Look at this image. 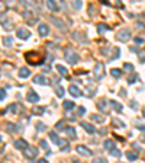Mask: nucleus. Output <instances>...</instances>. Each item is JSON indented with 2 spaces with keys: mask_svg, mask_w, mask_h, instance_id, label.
Segmentation results:
<instances>
[{
  "mask_svg": "<svg viewBox=\"0 0 145 163\" xmlns=\"http://www.w3.org/2000/svg\"><path fill=\"white\" fill-rule=\"evenodd\" d=\"M25 60H26L31 66H39V64H42L44 57H41V54H39V52L29 51V52H26V54H25Z\"/></svg>",
  "mask_w": 145,
  "mask_h": 163,
  "instance_id": "f257e3e1",
  "label": "nucleus"
},
{
  "mask_svg": "<svg viewBox=\"0 0 145 163\" xmlns=\"http://www.w3.org/2000/svg\"><path fill=\"white\" fill-rule=\"evenodd\" d=\"M64 57H65V61L68 63V64H77L78 63V60H80V57H78V54L72 50V48H65L64 50Z\"/></svg>",
  "mask_w": 145,
  "mask_h": 163,
  "instance_id": "f03ea898",
  "label": "nucleus"
},
{
  "mask_svg": "<svg viewBox=\"0 0 145 163\" xmlns=\"http://www.w3.org/2000/svg\"><path fill=\"white\" fill-rule=\"evenodd\" d=\"M22 152H23V157L28 159V160H35V157L38 156V153H39V150L36 149L35 146H28V147H25Z\"/></svg>",
  "mask_w": 145,
  "mask_h": 163,
  "instance_id": "7ed1b4c3",
  "label": "nucleus"
},
{
  "mask_svg": "<svg viewBox=\"0 0 145 163\" xmlns=\"http://www.w3.org/2000/svg\"><path fill=\"white\" fill-rule=\"evenodd\" d=\"M93 74H94V79L97 82L102 80L105 77V64L100 63V61H97L96 66H94V69H93Z\"/></svg>",
  "mask_w": 145,
  "mask_h": 163,
  "instance_id": "20e7f679",
  "label": "nucleus"
},
{
  "mask_svg": "<svg viewBox=\"0 0 145 163\" xmlns=\"http://www.w3.org/2000/svg\"><path fill=\"white\" fill-rule=\"evenodd\" d=\"M22 16H23V19L26 21L28 25H35L36 22H38V19H36V16H35V10L26 9V10H23Z\"/></svg>",
  "mask_w": 145,
  "mask_h": 163,
  "instance_id": "39448f33",
  "label": "nucleus"
},
{
  "mask_svg": "<svg viewBox=\"0 0 145 163\" xmlns=\"http://www.w3.org/2000/svg\"><path fill=\"white\" fill-rule=\"evenodd\" d=\"M131 38V31L129 29H120L119 32H116V40L120 41V42H126V41Z\"/></svg>",
  "mask_w": 145,
  "mask_h": 163,
  "instance_id": "423d86ee",
  "label": "nucleus"
},
{
  "mask_svg": "<svg viewBox=\"0 0 145 163\" xmlns=\"http://www.w3.org/2000/svg\"><path fill=\"white\" fill-rule=\"evenodd\" d=\"M0 23H1V26H3L6 31H12V29H13V22H10V19L4 16V12H3L1 16H0Z\"/></svg>",
  "mask_w": 145,
  "mask_h": 163,
  "instance_id": "0eeeda50",
  "label": "nucleus"
},
{
  "mask_svg": "<svg viewBox=\"0 0 145 163\" xmlns=\"http://www.w3.org/2000/svg\"><path fill=\"white\" fill-rule=\"evenodd\" d=\"M44 1H45L46 10H49V12H52V13L60 12V6H58V3H57L55 0H44Z\"/></svg>",
  "mask_w": 145,
  "mask_h": 163,
  "instance_id": "6e6552de",
  "label": "nucleus"
},
{
  "mask_svg": "<svg viewBox=\"0 0 145 163\" xmlns=\"http://www.w3.org/2000/svg\"><path fill=\"white\" fill-rule=\"evenodd\" d=\"M75 150H77V153L80 154V156H83V157H90L92 156V150H89L86 146H77L75 147Z\"/></svg>",
  "mask_w": 145,
  "mask_h": 163,
  "instance_id": "1a4fd4ad",
  "label": "nucleus"
},
{
  "mask_svg": "<svg viewBox=\"0 0 145 163\" xmlns=\"http://www.w3.org/2000/svg\"><path fill=\"white\" fill-rule=\"evenodd\" d=\"M54 143H55L57 146H60L63 152H68V150H70V144H68V141H67V140H63V138L57 137V140H55Z\"/></svg>",
  "mask_w": 145,
  "mask_h": 163,
  "instance_id": "9d476101",
  "label": "nucleus"
},
{
  "mask_svg": "<svg viewBox=\"0 0 145 163\" xmlns=\"http://www.w3.org/2000/svg\"><path fill=\"white\" fill-rule=\"evenodd\" d=\"M109 103H110V102H108L106 99H99V101H97V103H96V106H97V109H99V111H102V112H108Z\"/></svg>",
  "mask_w": 145,
  "mask_h": 163,
  "instance_id": "9b49d317",
  "label": "nucleus"
},
{
  "mask_svg": "<svg viewBox=\"0 0 145 163\" xmlns=\"http://www.w3.org/2000/svg\"><path fill=\"white\" fill-rule=\"evenodd\" d=\"M34 83H36V84H41V86H48L51 82L48 80L45 76H42V74H36L35 77H34Z\"/></svg>",
  "mask_w": 145,
  "mask_h": 163,
  "instance_id": "f8f14e48",
  "label": "nucleus"
},
{
  "mask_svg": "<svg viewBox=\"0 0 145 163\" xmlns=\"http://www.w3.org/2000/svg\"><path fill=\"white\" fill-rule=\"evenodd\" d=\"M20 3H22L26 9H31V10H39L38 6H36V0H20Z\"/></svg>",
  "mask_w": 145,
  "mask_h": 163,
  "instance_id": "ddd939ff",
  "label": "nucleus"
},
{
  "mask_svg": "<svg viewBox=\"0 0 145 163\" xmlns=\"http://www.w3.org/2000/svg\"><path fill=\"white\" fill-rule=\"evenodd\" d=\"M26 99H28V102H31V103H36V102H39V95L36 93L35 90H29L28 95H26Z\"/></svg>",
  "mask_w": 145,
  "mask_h": 163,
  "instance_id": "4468645a",
  "label": "nucleus"
},
{
  "mask_svg": "<svg viewBox=\"0 0 145 163\" xmlns=\"http://www.w3.org/2000/svg\"><path fill=\"white\" fill-rule=\"evenodd\" d=\"M38 34H39L42 38H45V37L49 34V26H48L46 23H41V25L38 26Z\"/></svg>",
  "mask_w": 145,
  "mask_h": 163,
  "instance_id": "2eb2a0df",
  "label": "nucleus"
},
{
  "mask_svg": "<svg viewBox=\"0 0 145 163\" xmlns=\"http://www.w3.org/2000/svg\"><path fill=\"white\" fill-rule=\"evenodd\" d=\"M16 35H18V38H19V40H28V38L31 37V32H29L28 29L19 28V29H18V32H16Z\"/></svg>",
  "mask_w": 145,
  "mask_h": 163,
  "instance_id": "dca6fc26",
  "label": "nucleus"
},
{
  "mask_svg": "<svg viewBox=\"0 0 145 163\" xmlns=\"http://www.w3.org/2000/svg\"><path fill=\"white\" fill-rule=\"evenodd\" d=\"M51 21H52V23L58 28V29H61V31H65L67 29V26L63 23V21H60L58 18H54V16H51Z\"/></svg>",
  "mask_w": 145,
  "mask_h": 163,
  "instance_id": "f3484780",
  "label": "nucleus"
},
{
  "mask_svg": "<svg viewBox=\"0 0 145 163\" xmlns=\"http://www.w3.org/2000/svg\"><path fill=\"white\" fill-rule=\"evenodd\" d=\"M80 125H81V127H83V128H84V130L89 133V134H94V133H96V128H94L92 124H89V122L81 121V124H80Z\"/></svg>",
  "mask_w": 145,
  "mask_h": 163,
  "instance_id": "a211bd4d",
  "label": "nucleus"
},
{
  "mask_svg": "<svg viewBox=\"0 0 145 163\" xmlns=\"http://www.w3.org/2000/svg\"><path fill=\"white\" fill-rule=\"evenodd\" d=\"M15 147H16V149H19V150H23L25 147H28V141H26V140H23V138H19V140H16V141H15Z\"/></svg>",
  "mask_w": 145,
  "mask_h": 163,
  "instance_id": "6ab92c4d",
  "label": "nucleus"
},
{
  "mask_svg": "<svg viewBox=\"0 0 145 163\" xmlns=\"http://www.w3.org/2000/svg\"><path fill=\"white\" fill-rule=\"evenodd\" d=\"M68 92H70V95H71V96H74V98H80V96H81L80 89H78L77 86H74V84H71V86H70Z\"/></svg>",
  "mask_w": 145,
  "mask_h": 163,
  "instance_id": "aec40b11",
  "label": "nucleus"
},
{
  "mask_svg": "<svg viewBox=\"0 0 145 163\" xmlns=\"http://www.w3.org/2000/svg\"><path fill=\"white\" fill-rule=\"evenodd\" d=\"M102 3L103 4H109V6H113V7H122V3H120V0H102Z\"/></svg>",
  "mask_w": 145,
  "mask_h": 163,
  "instance_id": "412c9836",
  "label": "nucleus"
},
{
  "mask_svg": "<svg viewBox=\"0 0 145 163\" xmlns=\"http://www.w3.org/2000/svg\"><path fill=\"white\" fill-rule=\"evenodd\" d=\"M31 76V72H29V69H19V77H22V79H26V77H29Z\"/></svg>",
  "mask_w": 145,
  "mask_h": 163,
  "instance_id": "4be33fe9",
  "label": "nucleus"
},
{
  "mask_svg": "<svg viewBox=\"0 0 145 163\" xmlns=\"http://www.w3.org/2000/svg\"><path fill=\"white\" fill-rule=\"evenodd\" d=\"M65 133H67V135L71 138V140H75L77 138V134H75V130L72 128V127H68V128H65Z\"/></svg>",
  "mask_w": 145,
  "mask_h": 163,
  "instance_id": "5701e85b",
  "label": "nucleus"
},
{
  "mask_svg": "<svg viewBox=\"0 0 145 163\" xmlns=\"http://www.w3.org/2000/svg\"><path fill=\"white\" fill-rule=\"evenodd\" d=\"M126 159L131 160V162H135V160L138 159V153H137V152H128V153H126Z\"/></svg>",
  "mask_w": 145,
  "mask_h": 163,
  "instance_id": "b1692460",
  "label": "nucleus"
},
{
  "mask_svg": "<svg viewBox=\"0 0 145 163\" xmlns=\"http://www.w3.org/2000/svg\"><path fill=\"white\" fill-rule=\"evenodd\" d=\"M63 106H64V109H65V111H71V109H74L75 103L71 102V101H65V102L63 103Z\"/></svg>",
  "mask_w": 145,
  "mask_h": 163,
  "instance_id": "393cba45",
  "label": "nucleus"
},
{
  "mask_svg": "<svg viewBox=\"0 0 145 163\" xmlns=\"http://www.w3.org/2000/svg\"><path fill=\"white\" fill-rule=\"evenodd\" d=\"M103 146H105V149H106V150H112V149H115V147H116V144H115V141H113V140H106Z\"/></svg>",
  "mask_w": 145,
  "mask_h": 163,
  "instance_id": "a878e982",
  "label": "nucleus"
},
{
  "mask_svg": "<svg viewBox=\"0 0 145 163\" xmlns=\"http://www.w3.org/2000/svg\"><path fill=\"white\" fill-rule=\"evenodd\" d=\"M110 105H112V108H113L115 111L122 112V105H120L119 102H116V101H110Z\"/></svg>",
  "mask_w": 145,
  "mask_h": 163,
  "instance_id": "bb28decb",
  "label": "nucleus"
},
{
  "mask_svg": "<svg viewBox=\"0 0 145 163\" xmlns=\"http://www.w3.org/2000/svg\"><path fill=\"white\" fill-rule=\"evenodd\" d=\"M7 111H10L13 115H18V111H19V105L18 103H12L9 108H7Z\"/></svg>",
  "mask_w": 145,
  "mask_h": 163,
  "instance_id": "cd10ccee",
  "label": "nucleus"
},
{
  "mask_svg": "<svg viewBox=\"0 0 145 163\" xmlns=\"http://www.w3.org/2000/svg\"><path fill=\"white\" fill-rule=\"evenodd\" d=\"M57 70H58V73H60L61 76H64V77L68 76V72H67V69H65L64 66H60V64H58V66H57Z\"/></svg>",
  "mask_w": 145,
  "mask_h": 163,
  "instance_id": "c85d7f7f",
  "label": "nucleus"
},
{
  "mask_svg": "<svg viewBox=\"0 0 145 163\" xmlns=\"http://www.w3.org/2000/svg\"><path fill=\"white\" fill-rule=\"evenodd\" d=\"M110 74H112L115 79H119V77L122 76V72H120L119 69H112V70H110Z\"/></svg>",
  "mask_w": 145,
  "mask_h": 163,
  "instance_id": "c756f323",
  "label": "nucleus"
},
{
  "mask_svg": "<svg viewBox=\"0 0 145 163\" xmlns=\"http://www.w3.org/2000/svg\"><path fill=\"white\" fill-rule=\"evenodd\" d=\"M71 4H72V7H74V10H80V9H81V6H83L81 0H72Z\"/></svg>",
  "mask_w": 145,
  "mask_h": 163,
  "instance_id": "7c9ffc66",
  "label": "nucleus"
},
{
  "mask_svg": "<svg viewBox=\"0 0 145 163\" xmlns=\"http://www.w3.org/2000/svg\"><path fill=\"white\" fill-rule=\"evenodd\" d=\"M90 118H92V121H94V122H103L105 121V117H100V115H96V114L90 115Z\"/></svg>",
  "mask_w": 145,
  "mask_h": 163,
  "instance_id": "2f4dec72",
  "label": "nucleus"
},
{
  "mask_svg": "<svg viewBox=\"0 0 145 163\" xmlns=\"http://www.w3.org/2000/svg\"><path fill=\"white\" fill-rule=\"evenodd\" d=\"M3 44H4L6 47H12V45H13V38H12V37H4V38H3Z\"/></svg>",
  "mask_w": 145,
  "mask_h": 163,
  "instance_id": "473e14b6",
  "label": "nucleus"
},
{
  "mask_svg": "<svg viewBox=\"0 0 145 163\" xmlns=\"http://www.w3.org/2000/svg\"><path fill=\"white\" fill-rule=\"evenodd\" d=\"M106 31H108V26H106V25H103V23H99V25H97V32H99V34H105Z\"/></svg>",
  "mask_w": 145,
  "mask_h": 163,
  "instance_id": "72a5a7b5",
  "label": "nucleus"
},
{
  "mask_svg": "<svg viewBox=\"0 0 145 163\" xmlns=\"http://www.w3.org/2000/svg\"><path fill=\"white\" fill-rule=\"evenodd\" d=\"M39 144H41V147H42V149H44L46 153H51V150H49V146H48V143H46L45 140H41V143H39Z\"/></svg>",
  "mask_w": 145,
  "mask_h": 163,
  "instance_id": "f704fd0d",
  "label": "nucleus"
},
{
  "mask_svg": "<svg viewBox=\"0 0 145 163\" xmlns=\"http://www.w3.org/2000/svg\"><path fill=\"white\" fill-rule=\"evenodd\" d=\"M113 125L118 127V128H125V122H122L120 120H118V118L113 120Z\"/></svg>",
  "mask_w": 145,
  "mask_h": 163,
  "instance_id": "c9c22d12",
  "label": "nucleus"
},
{
  "mask_svg": "<svg viewBox=\"0 0 145 163\" xmlns=\"http://www.w3.org/2000/svg\"><path fill=\"white\" fill-rule=\"evenodd\" d=\"M78 34H80V32H74V38H75V40L80 41V42H86V41H87L86 35H81V37H80Z\"/></svg>",
  "mask_w": 145,
  "mask_h": 163,
  "instance_id": "e433bc0d",
  "label": "nucleus"
},
{
  "mask_svg": "<svg viewBox=\"0 0 145 163\" xmlns=\"http://www.w3.org/2000/svg\"><path fill=\"white\" fill-rule=\"evenodd\" d=\"M55 93H57V96H58V98H63L65 92H64V89H63L61 86H57V90H55Z\"/></svg>",
  "mask_w": 145,
  "mask_h": 163,
  "instance_id": "4c0bfd02",
  "label": "nucleus"
},
{
  "mask_svg": "<svg viewBox=\"0 0 145 163\" xmlns=\"http://www.w3.org/2000/svg\"><path fill=\"white\" fill-rule=\"evenodd\" d=\"M18 130H19V128H16L15 124H10V122L7 124V131H9V133H16Z\"/></svg>",
  "mask_w": 145,
  "mask_h": 163,
  "instance_id": "58836bf2",
  "label": "nucleus"
},
{
  "mask_svg": "<svg viewBox=\"0 0 145 163\" xmlns=\"http://www.w3.org/2000/svg\"><path fill=\"white\" fill-rule=\"evenodd\" d=\"M138 77H139V76H138L137 73H134L131 77H128V83H129V84H134V83L137 82V79H138Z\"/></svg>",
  "mask_w": 145,
  "mask_h": 163,
  "instance_id": "ea45409f",
  "label": "nucleus"
},
{
  "mask_svg": "<svg viewBox=\"0 0 145 163\" xmlns=\"http://www.w3.org/2000/svg\"><path fill=\"white\" fill-rule=\"evenodd\" d=\"M110 154H112V156H113V157H120V152H119V150H118V149H116V147H115V149H112V150H110Z\"/></svg>",
  "mask_w": 145,
  "mask_h": 163,
  "instance_id": "a19ab883",
  "label": "nucleus"
},
{
  "mask_svg": "<svg viewBox=\"0 0 145 163\" xmlns=\"http://www.w3.org/2000/svg\"><path fill=\"white\" fill-rule=\"evenodd\" d=\"M64 125H65V121H60L55 124V130H63L64 128Z\"/></svg>",
  "mask_w": 145,
  "mask_h": 163,
  "instance_id": "79ce46f5",
  "label": "nucleus"
},
{
  "mask_svg": "<svg viewBox=\"0 0 145 163\" xmlns=\"http://www.w3.org/2000/svg\"><path fill=\"white\" fill-rule=\"evenodd\" d=\"M89 13H90V16L96 15V7H94L93 4H90V6H89Z\"/></svg>",
  "mask_w": 145,
  "mask_h": 163,
  "instance_id": "37998d69",
  "label": "nucleus"
},
{
  "mask_svg": "<svg viewBox=\"0 0 145 163\" xmlns=\"http://www.w3.org/2000/svg\"><path fill=\"white\" fill-rule=\"evenodd\" d=\"M123 69H125V70H128V72H132V70H134V66H132L131 63H125Z\"/></svg>",
  "mask_w": 145,
  "mask_h": 163,
  "instance_id": "c03bdc74",
  "label": "nucleus"
},
{
  "mask_svg": "<svg viewBox=\"0 0 145 163\" xmlns=\"http://www.w3.org/2000/svg\"><path fill=\"white\" fill-rule=\"evenodd\" d=\"M36 130H38V131H44V130H45V125H44L42 122H38V124H36Z\"/></svg>",
  "mask_w": 145,
  "mask_h": 163,
  "instance_id": "a18cd8bd",
  "label": "nucleus"
},
{
  "mask_svg": "<svg viewBox=\"0 0 145 163\" xmlns=\"http://www.w3.org/2000/svg\"><path fill=\"white\" fill-rule=\"evenodd\" d=\"M3 12H6V3L0 0V13H3Z\"/></svg>",
  "mask_w": 145,
  "mask_h": 163,
  "instance_id": "49530a36",
  "label": "nucleus"
},
{
  "mask_svg": "<svg viewBox=\"0 0 145 163\" xmlns=\"http://www.w3.org/2000/svg\"><path fill=\"white\" fill-rule=\"evenodd\" d=\"M44 111H45L44 108H34V114H39L41 115V114H44Z\"/></svg>",
  "mask_w": 145,
  "mask_h": 163,
  "instance_id": "de8ad7c7",
  "label": "nucleus"
},
{
  "mask_svg": "<svg viewBox=\"0 0 145 163\" xmlns=\"http://www.w3.org/2000/svg\"><path fill=\"white\" fill-rule=\"evenodd\" d=\"M6 99V90L4 89H0V101Z\"/></svg>",
  "mask_w": 145,
  "mask_h": 163,
  "instance_id": "09e8293b",
  "label": "nucleus"
},
{
  "mask_svg": "<svg viewBox=\"0 0 145 163\" xmlns=\"http://www.w3.org/2000/svg\"><path fill=\"white\" fill-rule=\"evenodd\" d=\"M135 42H137V44H144V38H141V37H137V38H135Z\"/></svg>",
  "mask_w": 145,
  "mask_h": 163,
  "instance_id": "8fccbe9b",
  "label": "nucleus"
},
{
  "mask_svg": "<svg viewBox=\"0 0 145 163\" xmlns=\"http://www.w3.org/2000/svg\"><path fill=\"white\" fill-rule=\"evenodd\" d=\"M94 162H96V163H105V162H106V159H102V157H99V159H96Z\"/></svg>",
  "mask_w": 145,
  "mask_h": 163,
  "instance_id": "3c124183",
  "label": "nucleus"
},
{
  "mask_svg": "<svg viewBox=\"0 0 145 163\" xmlns=\"http://www.w3.org/2000/svg\"><path fill=\"white\" fill-rule=\"evenodd\" d=\"M137 128H138L139 131H145V125H144V124H141V125H138Z\"/></svg>",
  "mask_w": 145,
  "mask_h": 163,
  "instance_id": "603ef678",
  "label": "nucleus"
},
{
  "mask_svg": "<svg viewBox=\"0 0 145 163\" xmlns=\"http://www.w3.org/2000/svg\"><path fill=\"white\" fill-rule=\"evenodd\" d=\"M84 112H86V109H84L83 106H80V108H78V114L81 115V114H84Z\"/></svg>",
  "mask_w": 145,
  "mask_h": 163,
  "instance_id": "864d4df0",
  "label": "nucleus"
},
{
  "mask_svg": "<svg viewBox=\"0 0 145 163\" xmlns=\"http://www.w3.org/2000/svg\"><path fill=\"white\" fill-rule=\"evenodd\" d=\"M135 103H137V102H135V101H132V102H131V106H132V108H134V109H135V108H137V105H135Z\"/></svg>",
  "mask_w": 145,
  "mask_h": 163,
  "instance_id": "5fc2aeb1",
  "label": "nucleus"
},
{
  "mask_svg": "<svg viewBox=\"0 0 145 163\" xmlns=\"http://www.w3.org/2000/svg\"><path fill=\"white\" fill-rule=\"evenodd\" d=\"M38 163H46V159H39Z\"/></svg>",
  "mask_w": 145,
  "mask_h": 163,
  "instance_id": "6e6d98bb",
  "label": "nucleus"
},
{
  "mask_svg": "<svg viewBox=\"0 0 145 163\" xmlns=\"http://www.w3.org/2000/svg\"><path fill=\"white\" fill-rule=\"evenodd\" d=\"M1 141H3V137H1V135H0V144H1Z\"/></svg>",
  "mask_w": 145,
  "mask_h": 163,
  "instance_id": "4d7b16f0",
  "label": "nucleus"
},
{
  "mask_svg": "<svg viewBox=\"0 0 145 163\" xmlns=\"http://www.w3.org/2000/svg\"><path fill=\"white\" fill-rule=\"evenodd\" d=\"M144 115H145V108H144Z\"/></svg>",
  "mask_w": 145,
  "mask_h": 163,
  "instance_id": "13d9d810",
  "label": "nucleus"
},
{
  "mask_svg": "<svg viewBox=\"0 0 145 163\" xmlns=\"http://www.w3.org/2000/svg\"><path fill=\"white\" fill-rule=\"evenodd\" d=\"M36 1H38V0H36Z\"/></svg>",
  "mask_w": 145,
  "mask_h": 163,
  "instance_id": "bf43d9fd",
  "label": "nucleus"
}]
</instances>
